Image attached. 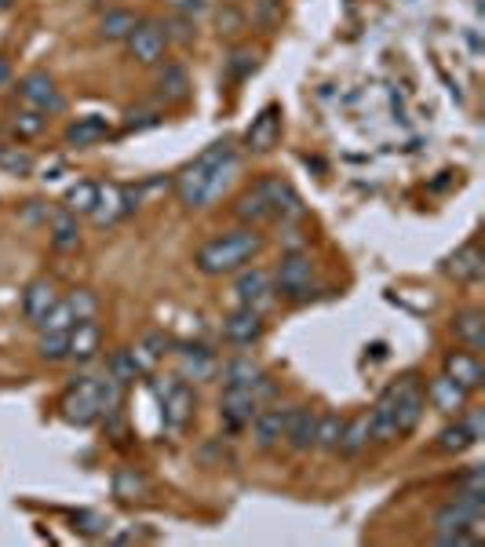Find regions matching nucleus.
Masks as SVG:
<instances>
[{"instance_id":"4be33fe9","label":"nucleus","mask_w":485,"mask_h":547,"mask_svg":"<svg viewBox=\"0 0 485 547\" xmlns=\"http://www.w3.org/2000/svg\"><path fill=\"white\" fill-rule=\"evenodd\" d=\"M267 376V369L252 358V354H238V358H227V362H219V376L216 380L223 387H238V391H256L259 380Z\"/></svg>"},{"instance_id":"20e7f679","label":"nucleus","mask_w":485,"mask_h":547,"mask_svg":"<svg viewBox=\"0 0 485 547\" xmlns=\"http://www.w3.org/2000/svg\"><path fill=\"white\" fill-rule=\"evenodd\" d=\"M59 416L73 427H92L103 420V383L99 376H77V380L62 391Z\"/></svg>"},{"instance_id":"72a5a7b5","label":"nucleus","mask_w":485,"mask_h":547,"mask_svg":"<svg viewBox=\"0 0 485 547\" xmlns=\"http://www.w3.org/2000/svg\"><path fill=\"white\" fill-rule=\"evenodd\" d=\"M52 248L55 252H77L81 248V223L66 208L52 216Z\"/></svg>"},{"instance_id":"473e14b6","label":"nucleus","mask_w":485,"mask_h":547,"mask_svg":"<svg viewBox=\"0 0 485 547\" xmlns=\"http://www.w3.org/2000/svg\"><path fill=\"white\" fill-rule=\"evenodd\" d=\"M95 201H99V183H95V179H77V183L66 190V197H62V208L81 219V216H92Z\"/></svg>"},{"instance_id":"f3484780","label":"nucleus","mask_w":485,"mask_h":547,"mask_svg":"<svg viewBox=\"0 0 485 547\" xmlns=\"http://www.w3.org/2000/svg\"><path fill=\"white\" fill-rule=\"evenodd\" d=\"M442 274L460 281V285H475V281H482L485 256H482V248H478V241H467V245H460L456 252H449V256L442 259Z\"/></svg>"},{"instance_id":"1a4fd4ad","label":"nucleus","mask_w":485,"mask_h":547,"mask_svg":"<svg viewBox=\"0 0 485 547\" xmlns=\"http://www.w3.org/2000/svg\"><path fill=\"white\" fill-rule=\"evenodd\" d=\"M234 296H238L241 307H252L259 314H267L274 303H278V292H274V278L270 270L248 263L245 270H238V281H234Z\"/></svg>"},{"instance_id":"0eeeda50","label":"nucleus","mask_w":485,"mask_h":547,"mask_svg":"<svg viewBox=\"0 0 485 547\" xmlns=\"http://www.w3.org/2000/svg\"><path fill=\"white\" fill-rule=\"evenodd\" d=\"M128 59L139 62V66H161L168 55V33H165V22L161 19H139L135 30L128 33Z\"/></svg>"},{"instance_id":"6e6552de","label":"nucleus","mask_w":485,"mask_h":547,"mask_svg":"<svg viewBox=\"0 0 485 547\" xmlns=\"http://www.w3.org/2000/svg\"><path fill=\"white\" fill-rule=\"evenodd\" d=\"M427 413V398L424 387H420V376L409 372L402 380L394 383V416H398V438H409V434L420 427Z\"/></svg>"},{"instance_id":"412c9836","label":"nucleus","mask_w":485,"mask_h":547,"mask_svg":"<svg viewBox=\"0 0 485 547\" xmlns=\"http://www.w3.org/2000/svg\"><path fill=\"white\" fill-rule=\"evenodd\" d=\"M442 372L445 376H453L456 383H464L467 391L475 394V391H482L485 387V365H482V358H478V351H449L442 358Z\"/></svg>"},{"instance_id":"e433bc0d","label":"nucleus","mask_w":485,"mask_h":547,"mask_svg":"<svg viewBox=\"0 0 485 547\" xmlns=\"http://www.w3.org/2000/svg\"><path fill=\"white\" fill-rule=\"evenodd\" d=\"M471 445H475V438L467 434V427H464L460 416H456L453 424H445L442 431H438V438H434V449L445 453V456H460V453H467Z\"/></svg>"},{"instance_id":"7c9ffc66","label":"nucleus","mask_w":485,"mask_h":547,"mask_svg":"<svg viewBox=\"0 0 485 547\" xmlns=\"http://www.w3.org/2000/svg\"><path fill=\"white\" fill-rule=\"evenodd\" d=\"M48 121H52V117L19 106V110H11V117H8V132L15 135L19 143H30V139H41V135L48 132Z\"/></svg>"},{"instance_id":"ea45409f","label":"nucleus","mask_w":485,"mask_h":547,"mask_svg":"<svg viewBox=\"0 0 485 547\" xmlns=\"http://www.w3.org/2000/svg\"><path fill=\"white\" fill-rule=\"evenodd\" d=\"M33 168H37V157L26 150V146H4L0 150V172L11 179H26L33 176Z\"/></svg>"},{"instance_id":"9b49d317","label":"nucleus","mask_w":485,"mask_h":547,"mask_svg":"<svg viewBox=\"0 0 485 547\" xmlns=\"http://www.w3.org/2000/svg\"><path fill=\"white\" fill-rule=\"evenodd\" d=\"M259 413V398L256 391H238V387H223L219 394V424L227 434L248 431V424L256 420Z\"/></svg>"},{"instance_id":"b1692460","label":"nucleus","mask_w":485,"mask_h":547,"mask_svg":"<svg viewBox=\"0 0 485 547\" xmlns=\"http://www.w3.org/2000/svg\"><path fill=\"white\" fill-rule=\"evenodd\" d=\"M124 216H132L124 183H99V201H95V212H92L95 223H99V227H114Z\"/></svg>"},{"instance_id":"de8ad7c7","label":"nucleus","mask_w":485,"mask_h":547,"mask_svg":"<svg viewBox=\"0 0 485 547\" xmlns=\"http://www.w3.org/2000/svg\"><path fill=\"white\" fill-rule=\"evenodd\" d=\"M460 420H464L467 434L475 438V445L485 438V409H478V405H467L464 413H460Z\"/></svg>"},{"instance_id":"c9c22d12","label":"nucleus","mask_w":485,"mask_h":547,"mask_svg":"<svg viewBox=\"0 0 485 547\" xmlns=\"http://www.w3.org/2000/svg\"><path fill=\"white\" fill-rule=\"evenodd\" d=\"M106 372H110L114 380H121L124 387L146 380V372H143V365H139V358H135L132 347H117V351L110 354V362H106Z\"/></svg>"},{"instance_id":"2f4dec72","label":"nucleus","mask_w":485,"mask_h":547,"mask_svg":"<svg viewBox=\"0 0 485 547\" xmlns=\"http://www.w3.org/2000/svg\"><path fill=\"white\" fill-rule=\"evenodd\" d=\"M139 19H143V15L132 8H110L103 19H99V37H103V41H128V33L135 30Z\"/></svg>"},{"instance_id":"aec40b11","label":"nucleus","mask_w":485,"mask_h":547,"mask_svg":"<svg viewBox=\"0 0 485 547\" xmlns=\"http://www.w3.org/2000/svg\"><path fill=\"white\" fill-rule=\"evenodd\" d=\"M314 431H318V409L310 405H289V420H285V438L292 453H310L314 449Z\"/></svg>"},{"instance_id":"dca6fc26","label":"nucleus","mask_w":485,"mask_h":547,"mask_svg":"<svg viewBox=\"0 0 485 547\" xmlns=\"http://www.w3.org/2000/svg\"><path fill=\"white\" fill-rule=\"evenodd\" d=\"M424 398L442 416H460L467 409V405H471V391H467L464 383H456L453 376H445V372H438V376H434V380L427 383Z\"/></svg>"},{"instance_id":"5701e85b","label":"nucleus","mask_w":485,"mask_h":547,"mask_svg":"<svg viewBox=\"0 0 485 547\" xmlns=\"http://www.w3.org/2000/svg\"><path fill=\"white\" fill-rule=\"evenodd\" d=\"M114 135V128L103 121L99 114H88V117H77V121L66 124V132H62V143L73 146V150H88V146H99L106 143Z\"/></svg>"},{"instance_id":"2eb2a0df","label":"nucleus","mask_w":485,"mask_h":547,"mask_svg":"<svg viewBox=\"0 0 485 547\" xmlns=\"http://www.w3.org/2000/svg\"><path fill=\"white\" fill-rule=\"evenodd\" d=\"M179 358V376H183L186 383H208L219 376V354L212 351V347H205V343H176L172 347Z\"/></svg>"},{"instance_id":"a211bd4d","label":"nucleus","mask_w":485,"mask_h":547,"mask_svg":"<svg viewBox=\"0 0 485 547\" xmlns=\"http://www.w3.org/2000/svg\"><path fill=\"white\" fill-rule=\"evenodd\" d=\"M194 92V84H190V73H186L183 62H161L157 66V81H154V95L157 103L165 106H183Z\"/></svg>"},{"instance_id":"4468645a","label":"nucleus","mask_w":485,"mask_h":547,"mask_svg":"<svg viewBox=\"0 0 485 547\" xmlns=\"http://www.w3.org/2000/svg\"><path fill=\"white\" fill-rule=\"evenodd\" d=\"M278 143H281V106L267 103L256 117H252V124L245 128L241 146H245L248 154H270Z\"/></svg>"},{"instance_id":"f03ea898","label":"nucleus","mask_w":485,"mask_h":547,"mask_svg":"<svg viewBox=\"0 0 485 547\" xmlns=\"http://www.w3.org/2000/svg\"><path fill=\"white\" fill-rule=\"evenodd\" d=\"M267 248V238L259 227H234L227 234H216L208 238L205 245L194 252V267L205 274V278H230L245 270L248 263H256Z\"/></svg>"},{"instance_id":"a19ab883","label":"nucleus","mask_w":485,"mask_h":547,"mask_svg":"<svg viewBox=\"0 0 485 547\" xmlns=\"http://www.w3.org/2000/svg\"><path fill=\"white\" fill-rule=\"evenodd\" d=\"M281 22H285V0H252V26L274 33L281 30Z\"/></svg>"},{"instance_id":"c03bdc74","label":"nucleus","mask_w":485,"mask_h":547,"mask_svg":"<svg viewBox=\"0 0 485 547\" xmlns=\"http://www.w3.org/2000/svg\"><path fill=\"white\" fill-rule=\"evenodd\" d=\"M106 526H110V518L99 515V511H77V515H73V529L84 533V537H103Z\"/></svg>"},{"instance_id":"37998d69","label":"nucleus","mask_w":485,"mask_h":547,"mask_svg":"<svg viewBox=\"0 0 485 547\" xmlns=\"http://www.w3.org/2000/svg\"><path fill=\"white\" fill-rule=\"evenodd\" d=\"M165 22V33H168V44L172 41H179V44H194L197 41V30H194V22H190V15H168V19H161Z\"/></svg>"},{"instance_id":"f8f14e48","label":"nucleus","mask_w":485,"mask_h":547,"mask_svg":"<svg viewBox=\"0 0 485 547\" xmlns=\"http://www.w3.org/2000/svg\"><path fill=\"white\" fill-rule=\"evenodd\" d=\"M219 332H223V340L230 343V347H256L263 336H267V321H263V314L252 307H234L223 318V325H219Z\"/></svg>"},{"instance_id":"39448f33","label":"nucleus","mask_w":485,"mask_h":547,"mask_svg":"<svg viewBox=\"0 0 485 547\" xmlns=\"http://www.w3.org/2000/svg\"><path fill=\"white\" fill-rule=\"evenodd\" d=\"M157 394V402H161V420L172 434L186 431L190 420L197 413V394L194 387L183 380V376H165V380H154L150 383Z\"/></svg>"},{"instance_id":"f257e3e1","label":"nucleus","mask_w":485,"mask_h":547,"mask_svg":"<svg viewBox=\"0 0 485 547\" xmlns=\"http://www.w3.org/2000/svg\"><path fill=\"white\" fill-rule=\"evenodd\" d=\"M238 143L234 139H216L208 143L194 161H186L176 172V197L179 205L197 212V208H212L219 197L227 194L234 176H238Z\"/></svg>"},{"instance_id":"6e6d98bb","label":"nucleus","mask_w":485,"mask_h":547,"mask_svg":"<svg viewBox=\"0 0 485 547\" xmlns=\"http://www.w3.org/2000/svg\"><path fill=\"white\" fill-rule=\"evenodd\" d=\"M0 150H4V143H0Z\"/></svg>"},{"instance_id":"5fc2aeb1","label":"nucleus","mask_w":485,"mask_h":547,"mask_svg":"<svg viewBox=\"0 0 485 547\" xmlns=\"http://www.w3.org/2000/svg\"><path fill=\"white\" fill-rule=\"evenodd\" d=\"M19 0H0V11H8V8H15Z\"/></svg>"},{"instance_id":"6ab92c4d","label":"nucleus","mask_w":485,"mask_h":547,"mask_svg":"<svg viewBox=\"0 0 485 547\" xmlns=\"http://www.w3.org/2000/svg\"><path fill=\"white\" fill-rule=\"evenodd\" d=\"M59 300H62L59 285H55L52 278H33L30 285H26V292H22V314H26V321L37 329V325L52 314Z\"/></svg>"},{"instance_id":"8fccbe9b","label":"nucleus","mask_w":485,"mask_h":547,"mask_svg":"<svg viewBox=\"0 0 485 547\" xmlns=\"http://www.w3.org/2000/svg\"><path fill=\"white\" fill-rule=\"evenodd\" d=\"M165 121V114H161V110H128V128H135V132H139V128H154V124H161Z\"/></svg>"},{"instance_id":"a878e982","label":"nucleus","mask_w":485,"mask_h":547,"mask_svg":"<svg viewBox=\"0 0 485 547\" xmlns=\"http://www.w3.org/2000/svg\"><path fill=\"white\" fill-rule=\"evenodd\" d=\"M103 351V329H99V321H77L70 329V362L77 365H88L99 358Z\"/></svg>"},{"instance_id":"603ef678","label":"nucleus","mask_w":485,"mask_h":547,"mask_svg":"<svg viewBox=\"0 0 485 547\" xmlns=\"http://www.w3.org/2000/svg\"><path fill=\"white\" fill-rule=\"evenodd\" d=\"M168 8L176 11V15H201V11H208V0H165Z\"/></svg>"},{"instance_id":"864d4df0","label":"nucleus","mask_w":485,"mask_h":547,"mask_svg":"<svg viewBox=\"0 0 485 547\" xmlns=\"http://www.w3.org/2000/svg\"><path fill=\"white\" fill-rule=\"evenodd\" d=\"M8 81H11V62L8 55H0V88H8Z\"/></svg>"},{"instance_id":"ddd939ff","label":"nucleus","mask_w":485,"mask_h":547,"mask_svg":"<svg viewBox=\"0 0 485 547\" xmlns=\"http://www.w3.org/2000/svg\"><path fill=\"white\" fill-rule=\"evenodd\" d=\"M285 420H289V405H281V402L259 405L256 420L248 424L252 445H256L259 453H274V449H278L281 438H285Z\"/></svg>"},{"instance_id":"f704fd0d","label":"nucleus","mask_w":485,"mask_h":547,"mask_svg":"<svg viewBox=\"0 0 485 547\" xmlns=\"http://www.w3.org/2000/svg\"><path fill=\"white\" fill-rule=\"evenodd\" d=\"M259 70V52L252 44H238V48H230V55L223 59V73H227V81L241 84L245 77Z\"/></svg>"},{"instance_id":"58836bf2","label":"nucleus","mask_w":485,"mask_h":547,"mask_svg":"<svg viewBox=\"0 0 485 547\" xmlns=\"http://www.w3.org/2000/svg\"><path fill=\"white\" fill-rule=\"evenodd\" d=\"M37 358L48 365L70 362V329L66 332H37Z\"/></svg>"},{"instance_id":"79ce46f5","label":"nucleus","mask_w":485,"mask_h":547,"mask_svg":"<svg viewBox=\"0 0 485 547\" xmlns=\"http://www.w3.org/2000/svg\"><path fill=\"white\" fill-rule=\"evenodd\" d=\"M62 300L70 307L73 321H92L95 314H99V296H95L92 289H70Z\"/></svg>"},{"instance_id":"423d86ee","label":"nucleus","mask_w":485,"mask_h":547,"mask_svg":"<svg viewBox=\"0 0 485 547\" xmlns=\"http://www.w3.org/2000/svg\"><path fill=\"white\" fill-rule=\"evenodd\" d=\"M15 95H19V106H26V110H37V114H44V117L62 114V106H66V95H62V88L55 84L52 73H44V70L26 73V77L19 81V88H15Z\"/></svg>"},{"instance_id":"bb28decb","label":"nucleus","mask_w":485,"mask_h":547,"mask_svg":"<svg viewBox=\"0 0 485 547\" xmlns=\"http://www.w3.org/2000/svg\"><path fill=\"white\" fill-rule=\"evenodd\" d=\"M453 336H456V343H464L467 351H485V310L482 307L456 310Z\"/></svg>"},{"instance_id":"4c0bfd02","label":"nucleus","mask_w":485,"mask_h":547,"mask_svg":"<svg viewBox=\"0 0 485 547\" xmlns=\"http://www.w3.org/2000/svg\"><path fill=\"white\" fill-rule=\"evenodd\" d=\"M343 424H347V416H343V413H318V431H314V449H321V453L336 456V445H340Z\"/></svg>"},{"instance_id":"49530a36","label":"nucleus","mask_w":485,"mask_h":547,"mask_svg":"<svg viewBox=\"0 0 485 547\" xmlns=\"http://www.w3.org/2000/svg\"><path fill=\"white\" fill-rule=\"evenodd\" d=\"M139 343H143V347L154 354V358H165V354H172V347H176V340H172L168 332H161V329H150Z\"/></svg>"},{"instance_id":"a18cd8bd","label":"nucleus","mask_w":485,"mask_h":547,"mask_svg":"<svg viewBox=\"0 0 485 547\" xmlns=\"http://www.w3.org/2000/svg\"><path fill=\"white\" fill-rule=\"evenodd\" d=\"M248 26V15L241 8H219V33L227 37H238L241 30Z\"/></svg>"},{"instance_id":"09e8293b","label":"nucleus","mask_w":485,"mask_h":547,"mask_svg":"<svg viewBox=\"0 0 485 547\" xmlns=\"http://www.w3.org/2000/svg\"><path fill=\"white\" fill-rule=\"evenodd\" d=\"M456 489L460 493H478V496H485V475H482V467H467L464 475L456 478Z\"/></svg>"},{"instance_id":"c85d7f7f","label":"nucleus","mask_w":485,"mask_h":547,"mask_svg":"<svg viewBox=\"0 0 485 547\" xmlns=\"http://www.w3.org/2000/svg\"><path fill=\"white\" fill-rule=\"evenodd\" d=\"M234 219H238L241 227H263V223H270V219H274V216H270L267 197L259 194L256 183L238 194V201H234Z\"/></svg>"},{"instance_id":"cd10ccee","label":"nucleus","mask_w":485,"mask_h":547,"mask_svg":"<svg viewBox=\"0 0 485 547\" xmlns=\"http://www.w3.org/2000/svg\"><path fill=\"white\" fill-rule=\"evenodd\" d=\"M372 442V427H369V413H358V416H347L340 434V445H336V456L343 460H358V456L369 449Z\"/></svg>"},{"instance_id":"c756f323","label":"nucleus","mask_w":485,"mask_h":547,"mask_svg":"<svg viewBox=\"0 0 485 547\" xmlns=\"http://www.w3.org/2000/svg\"><path fill=\"white\" fill-rule=\"evenodd\" d=\"M154 493V486H150V478L139 471V467H117L114 471V496L117 500H124V504H132V500H146V496Z\"/></svg>"},{"instance_id":"3c124183","label":"nucleus","mask_w":485,"mask_h":547,"mask_svg":"<svg viewBox=\"0 0 485 547\" xmlns=\"http://www.w3.org/2000/svg\"><path fill=\"white\" fill-rule=\"evenodd\" d=\"M434 544H445V547H467V544H478V533H431Z\"/></svg>"},{"instance_id":"9d476101","label":"nucleus","mask_w":485,"mask_h":547,"mask_svg":"<svg viewBox=\"0 0 485 547\" xmlns=\"http://www.w3.org/2000/svg\"><path fill=\"white\" fill-rule=\"evenodd\" d=\"M259 186V194L267 197V205H270V216L278 219V223H292V219H303V197L300 190L289 183V179H281V176H263L256 179Z\"/></svg>"},{"instance_id":"7ed1b4c3","label":"nucleus","mask_w":485,"mask_h":547,"mask_svg":"<svg viewBox=\"0 0 485 547\" xmlns=\"http://www.w3.org/2000/svg\"><path fill=\"white\" fill-rule=\"evenodd\" d=\"M274 292H278V300L292 303V307H303V303L318 300V270H314V259L300 248H292L281 256V263L274 267Z\"/></svg>"},{"instance_id":"393cba45","label":"nucleus","mask_w":485,"mask_h":547,"mask_svg":"<svg viewBox=\"0 0 485 547\" xmlns=\"http://www.w3.org/2000/svg\"><path fill=\"white\" fill-rule=\"evenodd\" d=\"M369 427H372V442L376 445H391L398 442V416H394V383L372 402L369 409Z\"/></svg>"}]
</instances>
